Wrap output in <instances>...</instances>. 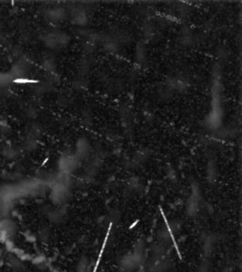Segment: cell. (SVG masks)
<instances>
[{
  "mask_svg": "<svg viewBox=\"0 0 242 272\" xmlns=\"http://www.w3.org/2000/svg\"><path fill=\"white\" fill-rule=\"evenodd\" d=\"M143 255H144V245L142 243H138L136 245V248L134 249L132 252L123 256L120 262L121 268L126 272H133L134 270H136L137 267L142 263Z\"/></svg>",
  "mask_w": 242,
  "mask_h": 272,
  "instance_id": "cell-1",
  "label": "cell"
}]
</instances>
